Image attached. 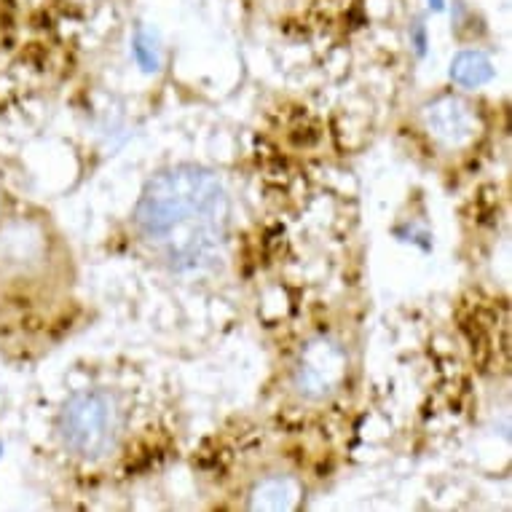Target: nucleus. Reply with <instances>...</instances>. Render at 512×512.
Here are the masks:
<instances>
[{
	"mask_svg": "<svg viewBox=\"0 0 512 512\" xmlns=\"http://www.w3.org/2000/svg\"><path fill=\"white\" fill-rule=\"evenodd\" d=\"M231 202L215 172L177 164L148 180L137 202L135 226L169 269L194 271L223 247Z\"/></svg>",
	"mask_w": 512,
	"mask_h": 512,
	"instance_id": "1",
	"label": "nucleus"
},
{
	"mask_svg": "<svg viewBox=\"0 0 512 512\" xmlns=\"http://www.w3.org/2000/svg\"><path fill=\"white\" fill-rule=\"evenodd\" d=\"M124 429L121 408L108 392H78L59 413V437L70 454L100 462L118 445Z\"/></svg>",
	"mask_w": 512,
	"mask_h": 512,
	"instance_id": "2",
	"label": "nucleus"
},
{
	"mask_svg": "<svg viewBox=\"0 0 512 512\" xmlns=\"http://www.w3.org/2000/svg\"><path fill=\"white\" fill-rule=\"evenodd\" d=\"M346 360L344 346L336 344L333 338L319 336L301 349V357L295 362L293 384L303 397L309 400H325L344 384Z\"/></svg>",
	"mask_w": 512,
	"mask_h": 512,
	"instance_id": "3",
	"label": "nucleus"
},
{
	"mask_svg": "<svg viewBox=\"0 0 512 512\" xmlns=\"http://www.w3.org/2000/svg\"><path fill=\"white\" fill-rule=\"evenodd\" d=\"M424 124H427L429 135L448 148H462L478 132V121L472 116L470 105L454 94H445V97H437L424 105Z\"/></svg>",
	"mask_w": 512,
	"mask_h": 512,
	"instance_id": "4",
	"label": "nucleus"
},
{
	"mask_svg": "<svg viewBox=\"0 0 512 512\" xmlns=\"http://www.w3.org/2000/svg\"><path fill=\"white\" fill-rule=\"evenodd\" d=\"M301 499V486L290 475H269L250 491V510L282 512L293 510Z\"/></svg>",
	"mask_w": 512,
	"mask_h": 512,
	"instance_id": "5",
	"label": "nucleus"
},
{
	"mask_svg": "<svg viewBox=\"0 0 512 512\" xmlns=\"http://www.w3.org/2000/svg\"><path fill=\"white\" fill-rule=\"evenodd\" d=\"M451 78H454L459 86H483L494 78V65L486 54L480 51H462L456 54L454 62H451Z\"/></svg>",
	"mask_w": 512,
	"mask_h": 512,
	"instance_id": "6",
	"label": "nucleus"
},
{
	"mask_svg": "<svg viewBox=\"0 0 512 512\" xmlns=\"http://www.w3.org/2000/svg\"><path fill=\"white\" fill-rule=\"evenodd\" d=\"M135 57L137 62L143 65V70H148V73H153V70H159V51H156V46H153V38L148 33H137L135 38Z\"/></svg>",
	"mask_w": 512,
	"mask_h": 512,
	"instance_id": "7",
	"label": "nucleus"
},
{
	"mask_svg": "<svg viewBox=\"0 0 512 512\" xmlns=\"http://www.w3.org/2000/svg\"><path fill=\"white\" fill-rule=\"evenodd\" d=\"M429 3H432L435 9H443V0H429Z\"/></svg>",
	"mask_w": 512,
	"mask_h": 512,
	"instance_id": "8",
	"label": "nucleus"
}]
</instances>
